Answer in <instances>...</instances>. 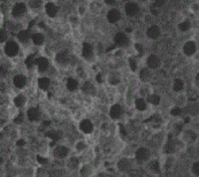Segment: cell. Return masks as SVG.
<instances>
[{
    "label": "cell",
    "mask_w": 199,
    "mask_h": 177,
    "mask_svg": "<svg viewBox=\"0 0 199 177\" xmlns=\"http://www.w3.org/2000/svg\"><path fill=\"white\" fill-rule=\"evenodd\" d=\"M82 54H83V57L85 58V59H90V58L92 57L93 47H92V45H91L90 43H84V44H83Z\"/></svg>",
    "instance_id": "obj_11"
},
{
    "label": "cell",
    "mask_w": 199,
    "mask_h": 177,
    "mask_svg": "<svg viewBox=\"0 0 199 177\" xmlns=\"http://www.w3.org/2000/svg\"><path fill=\"white\" fill-rule=\"evenodd\" d=\"M33 63H35V57L33 55H29L27 59H25V66L28 68H31L32 66H33Z\"/></svg>",
    "instance_id": "obj_31"
},
{
    "label": "cell",
    "mask_w": 199,
    "mask_h": 177,
    "mask_svg": "<svg viewBox=\"0 0 199 177\" xmlns=\"http://www.w3.org/2000/svg\"><path fill=\"white\" fill-rule=\"evenodd\" d=\"M24 101H25V98H24V96H22V94H20V96H18L16 98L14 99V103H15V105L18 107H21V106H23L24 105Z\"/></svg>",
    "instance_id": "obj_28"
},
{
    "label": "cell",
    "mask_w": 199,
    "mask_h": 177,
    "mask_svg": "<svg viewBox=\"0 0 199 177\" xmlns=\"http://www.w3.org/2000/svg\"><path fill=\"white\" fill-rule=\"evenodd\" d=\"M125 1H129V0H125Z\"/></svg>",
    "instance_id": "obj_55"
},
{
    "label": "cell",
    "mask_w": 199,
    "mask_h": 177,
    "mask_svg": "<svg viewBox=\"0 0 199 177\" xmlns=\"http://www.w3.org/2000/svg\"><path fill=\"white\" fill-rule=\"evenodd\" d=\"M18 37L21 42H23V43L27 42V40L30 38V31H29V30H22V31L18 32Z\"/></svg>",
    "instance_id": "obj_23"
},
{
    "label": "cell",
    "mask_w": 199,
    "mask_h": 177,
    "mask_svg": "<svg viewBox=\"0 0 199 177\" xmlns=\"http://www.w3.org/2000/svg\"><path fill=\"white\" fill-rule=\"evenodd\" d=\"M30 5H31V7L38 8L40 6V0H32L31 3H30Z\"/></svg>",
    "instance_id": "obj_41"
},
{
    "label": "cell",
    "mask_w": 199,
    "mask_h": 177,
    "mask_svg": "<svg viewBox=\"0 0 199 177\" xmlns=\"http://www.w3.org/2000/svg\"><path fill=\"white\" fill-rule=\"evenodd\" d=\"M151 11H152V13H153V14H154V15L158 14V11H156V6H154V5H153L152 7H151Z\"/></svg>",
    "instance_id": "obj_48"
},
{
    "label": "cell",
    "mask_w": 199,
    "mask_h": 177,
    "mask_svg": "<svg viewBox=\"0 0 199 177\" xmlns=\"http://www.w3.org/2000/svg\"><path fill=\"white\" fill-rule=\"evenodd\" d=\"M149 156H150L149 149H145V147H140L136 152V158H137L138 161H145V160L149 159Z\"/></svg>",
    "instance_id": "obj_6"
},
{
    "label": "cell",
    "mask_w": 199,
    "mask_h": 177,
    "mask_svg": "<svg viewBox=\"0 0 199 177\" xmlns=\"http://www.w3.org/2000/svg\"><path fill=\"white\" fill-rule=\"evenodd\" d=\"M150 167H151V169H152L154 173H159V170H160V167H159V162H158V161H153Z\"/></svg>",
    "instance_id": "obj_34"
},
{
    "label": "cell",
    "mask_w": 199,
    "mask_h": 177,
    "mask_svg": "<svg viewBox=\"0 0 199 177\" xmlns=\"http://www.w3.org/2000/svg\"><path fill=\"white\" fill-rule=\"evenodd\" d=\"M119 82H120V77H119V75L113 74L110 77V84H113V85L119 84Z\"/></svg>",
    "instance_id": "obj_33"
},
{
    "label": "cell",
    "mask_w": 199,
    "mask_h": 177,
    "mask_svg": "<svg viewBox=\"0 0 199 177\" xmlns=\"http://www.w3.org/2000/svg\"><path fill=\"white\" fill-rule=\"evenodd\" d=\"M136 108L138 110H145L146 109V101L142 98L136 100Z\"/></svg>",
    "instance_id": "obj_26"
},
{
    "label": "cell",
    "mask_w": 199,
    "mask_h": 177,
    "mask_svg": "<svg viewBox=\"0 0 199 177\" xmlns=\"http://www.w3.org/2000/svg\"><path fill=\"white\" fill-rule=\"evenodd\" d=\"M27 11V7H25V5L23 3H18V4L15 5L14 7H13V11H12V14L13 16L15 18H20L21 15H23Z\"/></svg>",
    "instance_id": "obj_4"
},
{
    "label": "cell",
    "mask_w": 199,
    "mask_h": 177,
    "mask_svg": "<svg viewBox=\"0 0 199 177\" xmlns=\"http://www.w3.org/2000/svg\"><path fill=\"white\" fill-rule=\"evenodd\" d=\"M1 137H3V135H1V134H0V139H1Z\"/></svg>",
    "instance_id": "obj_54"
},
{
    "label": "cell",
    "mask_w": 199,
    "mask_h": 177,
    "mask_svg": "<svg viewBox=\"0 0 199 177\" xmlns=\"http://www.w3.org/2000/svg\"><path fill=\"white\" fill-rule=\"evenodd\" d=\"M78 86V83L75 78H68L67 79V88L69 91H75Z\"/></svg>",
    "instance_id": "obj_20"
},
{
    "label": "cell",
    "mask_w": 199,
    "mask_h": 177,
    "mask_svg": "<svg viewBox=\"0 0 199 177\" xmlns=\"http://www.w3.org/2000/svg\"><path fill=\"white\" fill-rule=\"evenodd\" d=\"M6 39H7V32L3 29H0V43H4Z\"/></svg>",
    "instance_id": "obj_36"
},
{
    "label": "cell",
    "mask_w": 199,
    "mask_h": 177,
    "mask_svg": "<svg viewBox=\"0 0 199 177\" xmlns=\"http://www.w3.org/2000/svg\"><path fill=\"white\" fill-rule=\"evenodd\" d=\"M47 136L50 137L53 142H57V140H59V139L61 138V136H62V134H61L60 131H57V130H52L50 131V132H47Z\"/></svg>",
    "instance_id": "obj_22"
},
{
    "label": "cell",
    "mask_w": 199,
    "mask_h": 177,
    "mask_svg": "<svg viewBox=\"0 0 199 177\" xmlns=\"http://www.w3.org/2000/svg\"><path fill=\"white\" fill-rule=\"evenodd\" d=\"M23 121V114H20L16 119H15V123H20V122H22Z\"/></svg>",
    "instance_id": "obj_43"
},
{
    "label": "cell",
    "mask_w": 199,
    "mask_h": 177,
    "mask_svg": "<svg viewBox=\"0 0 199 177\" xmlns=\"http://www.w3.org/2000/svg\"><path fill=\"white\" fill-rule=\"evenodd\" d=\"M136 48L139 51V53H143V47L139 45V44H136Z\"/></svg>",
    "instance_id": "obj_47"
},
{
    "label": "cell",
    "mask_w": 199,
    "mask_h": 177,
    "mask_svg": "<svg viewBox=\"0 0 199 177\" xmlns=\"http://www.w3.org/2000/svg\"><path fill=\"white\" fill-rule=\"evenodd\" d=\"M115 1H116V0H105V3H106L107 5H114Z\"/></svg>",
    "instance_id": "obj_46"
},
{
    "label": "cell",
    "mask_w": 199,
    "mask_h": 177,
    "mask_svg": "<svg viewBox=\"0 0 199 177\" xmlns=\"http://www.w3.org/2000/svg\"><path fill=\"white\" fill-rule=\"evenodd\" d=\"M68 59H69V55H68L67 51H62V52H59V53L57 54V61H58V63L66 64L68 62Z\"/></svg>",
    "instance_id": "obj_15"
},
{
    "label": "cell",
    "mask_w": 199,
    "mask_h": 177,
    "mask_svg": "<svg viewBox=\"0 0 199 177\" xmlns=\"http://www.w3.org/2000/svg\"><path fill=\"white\" fill-rule=\"evenodd\" d=\"M114 43L117 46H127L129 43V38L125 32H117L116 35L114 36Z\"/></svg>",
    "instance_id": "obj_2"
},
{
    "label": "cell",
    "mask_w": 199,
    "mask_h": 177,
    "mask_svg": "<svg viewBox=\"0 0 199 177\" xmlns=\"http://www.w3.org/2000/svg\"><path fill=\"white\" fill-rule=\"evenodd\" d=\"M147 37L151 39H156L159 36H160V29L159 27H156V25H151L149 29H147Z\"/></svg>",
    "instance_id": "obj_9"
},
{
    "label": "cell",
    "mask_w": 199,
    "mask_h": 177,
    "mask_svg": "<svg viewBox=\"0 0 199 177\" xmlns=\"http://www.w3.org/2000/svg\"><path fill=\"white\" fill-rule=\"evenodd\" d=\"M197 50V47H196V44L193 42H188L185 43V45L183 46V52H184L185 55H193Z\"/></svg>",
    "instance_id": "obj_7"
},
{
    "label": "cell",
    "mask_w": 199,
    "mask_h": 177,
    "mask_svg": "<svg viewBox=\"0 0 199 177\" xmlns=\"http://www.w3.org/2000/svg\"><path fill=\"white\" fill-rule=\"evenodd\" d=\"M84 147V143H78L77 145V149H82Z\"/></svg>",
    "instance_id": "obj_50"
},
{
    "label": "cell",
    "mask_w": 199,
    "mask_h": 177,
    "mask_svg": "<svg viewBox=\"0 0 199 177\" xmlns=\"http://www.w3.org/2000/svg\"><path fill=\"white\" fill-rule=\"evenodd\" d=\"M83 92L88 93V94L94 92V88H93V85L90 82H85L84 83V85H83Z\"/></svg>",
    "instance_id": "obj_25"
},
{
    "label": "cell",
    "mask_w": 199,
    "mask_h": 177,
    "mask_svg": "<svg viewBox=\"0 0 199 177\" xmlns=\"http://www.w3.org/2000/svg\"><path fill=\"white\" fill-rule=\"evenodd\" d=\"M44 125H45V127H47V125H48V124H50V122H44Z\"/></svg>",
    "instance_id": "obj_52"
},
{
    "label": "cell",
    "mask_w": 199,
    "mask_h": 177,
    "mask_svg": "<svg viewBox=\"0 0 199 177\" xmlns=\"http://www.w3.org/2000/svg\"><path fill=\"white\" fill-rule=\"evenodd\" d=\"M196 84L199 86V74H197V76H196Z\"/></svg>",
    "instance_id": "obj_51"
},
{
    "label": "cell",
    "mask_w": 199,
    "mask_h": 177,
    "mask_svg": "<svg viewBox=\"0 0 199 177\" xmlns=\"http://www.w3.org/2000/svg\"><path fill=\"white\" fill-rule=\"evenodd\" d=\"M1 163H3V159H1V158H0V164H1Z\"/></svg>",
    "instance_id": "obj_53"
},
{
    "label": "cell",
    "mask_w": 199,
    "mask_h": 177,
    "mask_svg": "<svg viewBox=\"0 0 199 177\" xmlns=\"http://www.w3.org/2000/svg\"><path fill=\"white\" fill-rule=\"evenodd\" d=\"M32 42L35 43L36 45H42L44 43V36L42 33H39V32L33 33L32 35Z\"/></svg>",
    "instance_id": "obj_21"
},
{
    "label": "cell",
    "mask_w": 199,
    "mask_h": 177,
    "mask_svg": "<svg viewBox=\"0 0 199 177\" xmlns=\"http://www.w3.org/2000/svg\"><path fill=\"white\" fill-rule=\"evenodd\" d=\"M192 173L199 176V162H196L193 166H192Z\"/></svg>",
    "instance_id": "obj_38"
},
{
    "label": "cell",
    "mask_w": 199,
    "mask_h": 177,
    "mask_svg": "<svg viewBox=\"0 0 199 177\" xmlns=\"http://www.w3.org/2000/svg\"><path fill=\"white\" fill-rule=\"evenodd\" d=\"M39 116H40V114H39V110L37 109V108H30V109L28 110V119L31 121V122L37 121L39 119Z\"/></svg>",
    "instance_id": "obj_17"
},
{
    "label": "cell",
    "mask_w": 199,
    "mask_h": 177,
    "mask_svg": "<svg viewBox=\"0 0 199 177\" xmlns=\"http://www.w3.org/2000/svg\"><path fill=\"white\" fill-rule=\"evenodd\" d=\"M142 1H143V0H142Z\"/></svg>",
    "instance_id": "obj_56"
},
{
    "label": "cell",
    "mask_w": 199,
    "mask_h": 177,
    "mask_svg": "<svg viewBox=\"0 0 199 177\" xmlns=\"http://www.w3.org/2000/svg\"><path fill=\"white\" fill-rule=\"evenodd\" d=\"M171 113L173 116H180L182 113V109L180 107H175V108H173V109L171 110Z\"/></svg>",
    "instance_id": "obj_35"
},
{
    "label": "cell",
    "mask_w": 199,
    "mask_h": 177,
    "mask_svg": "<svg viewBox=\"0 0 199 177\" xmlns=\"http://www.w3.org/2000/svg\"><path fill=\"white\" fill-rule=\"evenodd\" d=\"M36 63L38 66V69L39 71H45L48 68L50 63H48V60H47L46 58H39L36 60Z\"/></svg>",
    "instance_id": "obj_13"
},
{
    "label": "cell",
    "mask_w": 199,
    "mask_h": 177,
    "mask_svg": "<svg viewBox=\"0 0 199 177\" xmlns=\"http://www.w3.org/2000/svg\"><path fill=\"white\" fill-rule=\"evenodd\" d=\"M38 85L42 90H47L50 86V79L47 77H42L38 79Z\"/></svg>",
    "instance_id": "obj_19"
},
{
    "label": "cell",
    "mask_w": 199,
    "mask_h": 177,
    "mask_svg": "<svg viewBox=\"0 0 199 177\" xmlns=\"http://www.w3.org/2000/svg\"><path fill=\"white\" fill-rule=\"evenodd\" d=\"M122 113H123V109H122V107L116 104V105H113L112 108H110V115L112 119H119V117L121 116Z\"/></svg>",
    "instance_id": "obj_8"
},
{
    "label": "cell",
    "mask_w": 199,
    "mask_h": 177,
    "mask_svg": "<svg viewBox=\"0 0 199 177\" xmlns=\"http://www.w3.org/2000/svg\"><path fill=\"white\" fill-rule=\"evenodd\" d=\"M13 82H14V85L16 88H23L25 85V83H27V79H25V77L23 75H16L14 77V79H13Z\"/></svg>",
    "instance_id": "obj_16"
},
{
    "label": "cell",
    "mask_w": 199,
    "mask_h": 177,
    "mask_svg": "<svg viewBox=\"0 0 199 177\" xmlns=\"http://www.w3.org/2000/svg\"><path fill=\"white\" fill-rule=\"evenodd\" d=\"M125 13L129 16H136L139 13L138 5L135 4V3H128V4L125 5Z\"/></svg>",
    "instance_id": "obj_5"
},
{
    "label": "cell",
    "mask_w": 199,
    "mask_h": 177,
    "mask_svg": "<svg viewBox=\"0 0 199 177\" xmlns=\"http://www.w3.org/2000/svg\"><path fill=\"white\" fill-rule=\"evenodd\" d=\"M129 64H130V68H131V70L135 71L137 69V63H136V61L134 59H129Z\"/></svg>",
    "instance_id": "obj_39"
},
{
    "label": "cell",
    "mask_w": 199,
    "mask_h": 177,
    "mask_svg": "<svg viewBox=\"0 0 199 177\" xmlns=\"http://www.w3.org/2000/svg\"><path fill=\"white\" fill-rule=\"evenodd\" d=\"M25 144V142L23 140V139H21V140H18V146H23Z\"/></svg>",
    "instance_id": "obj_49"
},
{
    "label": "cell",
    "mask_w": 199,
    "mask_h": 177,
    "mask_svg": "<svg viewBox=\"0 0 199 177\" xmlns=\"http://www.w3.org/2000/svg\"><path fill=\"white\" fill-rule=\"evenodd\" d=\"M5 53L7 54L8 57H15L18 53V45L13 40H9L5 45Z\"/></svg>",
    "instance_id": "obj_1"
},
{
    "label": "cell",
    "mask_w": 199,
    "mask_h": 177,
    "mask_svg": "<svg viewBox=\"0 0 199 177\" xmlns=\"http://www.w3.org/2000/svg\"><path fill=\"white\" fill-rule=\"evenodd\" d=\"M166 3V0H154V6L156 7H162Z\"/></svg>",
    "instance_id": "obj_40"
},
{
    "label": "cell",
    "mask_w": 199,
    "mask_h": 177,
    "mask_svg": "<svg viewBox=\"0 0 199 177\" xmlns=\"http://www.w3.org/2000/svg\"><path fill=\"white\" fill-rule=\"evenodd\" d=\"M147 66H149L150 68H152V69H156V68H158L160 66V59L156 57V55H154V54L150 55V57L147 58Z\"/></svg>",
    "instance_id": "obj_12"
},
{
    "label": "cell",
    "mask_w": 199,
    "mask_h": 177,
    "mask_svg": "<svg viewBox=\"0 0 199 177\" xmlns=\"http://www.w3.org/2000/svg\"><path fill=\"white\" fill-rule=\"evenodd\" d=\"M149 101L153 105H159L160 103V97L156 96V94H152V96L149 97Z\"/></svg>",
    "instance_id": "obj_30"
},
{
    "label": "cell",
    "mask_w": 199,
    "mask_h": 177,
    "mask_svg": "<svg viewBox=\"0 0 199 177\" xmlns=\"http://www.w3.org/2000/svg\"><path fill=\"white\" fill-rule=\"evenodd\" d=\"M77 161H78V160L76 159V158H73V159L69 161V162H70V163H69V166L74 167V168H75V167H77Z\"/></svg>",
    "instance_id": "obj_42"
},
{
    "label": "cell",
    "mask_w": 199,
    "mask_h": 177,
    "mask_svg": "<svg viewBox=\"0 0 199 177\" xmlns=\"http://www.w3.org/2000/svg\"><path fill=\"white\" fill-rule=\"evenodd\" d=\"M54 154H55V156L57 158H64V156L68 154V149L67 147H64V146H58L57 149H55V151H54Z\"/></svg>",
    "instance_id": "obj_18"
},
{
    "label": "cell",
    "mask_w": 199,
    "mask_h": 177,
    "mask_svg": "<svg viewBox=\"0 0 199 177\" xmlns=\"http://www.w3.org/2000/svg\"><path fill=\"white\" fill-rule=\"evenodd\" d=\"M6 75H7V69H6V67L3 66V64H0V77L3 78L5 77Z\"/></svg>",
    "instance_id": "obj_37"
},
{
    "label": "cell",
    "mask_w": 199,
    "mask_h": 177,
    "mask_svg": "<svg viewBox=\"0 0 199 177\" xmlns=\"http://www.w3.org/2000/svg\"><path fill=\"white\" fill-rule=\"evenodd\" d=\"M175 151V145L174 143L171 142V137H169V140L167 142V144L165 145V152L166 153H173Z\"/></svg>",
    "instance_id": "obj_27"
},
{
    "label": "cell",
    "mask_w": 199,
    "mask_h": 177,
    "mask_svg": "<svg viewBox=\"0 0 199 177\" xmlns=\"http://www.w3.org/2000/svg\"><path fill=\"white\" fill-rule=\"evenodd\" d=\"M79 128H81V130L83 132H85V134H91L93 130V124L92 122L90 120H83L79 124Z\"/></svg>",
    "instance_id": "obj_10"
},
{
    "label": "cell",
    "mask_w": 199,
    "mask_h": 177,
    "mask_svg": "<svg viewBox=\"0 0 199 177\" xmlns=\"http://www.w3.org/2000/svg\"><path fill=\"white\" fill-rule=\"evenodd\" d=\"M178 28H180V30H181V31H186V30H189V29H190V22H189V21H183L182 23H180Z\"/></svg>",
    "instance_id": "obj_32"
},
{
    "label": "cell",
    "mask_w": 199,
    "mask_h": 177,
    "mask_svg": "<svg viewBox=\"0 0 199 177\" xmlns=\"http://www.w3.org/2000/svg\"><path fill=\"white\" fill-rule=\"evenodd\" d=\"M120 18H121V13L120 11H117V9H110L108 13H107V20L108 22L110 23H116V22L120 21Z\"/></svg>",
    "instance_id": "obj_3"
},
{
    "label": "cell",
    "mask_w": 199,
    "mask_h": 177,
    "mask_svg": "<svg viewBox=\"0 0 199 177\" xmlns=\"http://www.w3.org/2000/svg\"><path fill=\"white\" fill-rule=\"evenodd\" d=\"M183 88H184V83H183V81H182V79H180V78L175 79L174 85H173L174 91H176V92H180V91H182V90H183Z\"/></svg>",
    "instance_id": "obj_24"
},
{
    "label": "cell",
    "mask_w": 199,
    "mask_h": 177,
    "mask_svg": "<svg viewBox=\"0 0 199 177\" xmlns=\"http://www.w3.org/2000/svg\"><path fill=\"white\" fill-rule=\"evenodd\" d=\"M45 9H46L47 15L51 16V18H54L58 13V7L55 6V4H53V3H47L46 6H45Z\"/></svg>",
    "instance_id": "obj_14"
},
{
    "label": "cell",
    "mask_w": 199,
    "mask_h": 177,
    "mask_svg": "<svg viewBox=\"0 0 199 177\" xmlns=\"http://www.w3.org/2000/svg\"><path fill=\"white\" fill-rule=\"evenodd\" d=\"M37 160H38L40 163H46L47 162V160L45 159V158H42V156H39V155L37 156Z\"/></svg>",
    "instance_id": "obj_44"
},
{
    "label": "cell",
    "mask_w": 199,
    "mask_h": 177,
    "mask_svg": "<svg viewBox=\"0 0 199 177\" xmlns=\"http://www.w3.org/2000/svg\"><path fill=\"white\" fill-rule=\"evenodd\" d=\"M96 79H97V82H98V83H101V82H103V77H101V74H98L96 76Z\"/></svg>",
    "instance_id": "obj_45"
},
{
    "label": "cell",
    "mask_w": 199,
    "mask_h": 177,
    "mask_svg": "<svg viewBox=\"0 0 199 177\" xmlns=\"http://www.w3.org/2000/svg\"><path fill=\"white\" fill-rule=\"evenodd\" d=\"M139 77H140V79L142 81H147L150 77V71L146 69V68H144V69H142L140 70V73H139Z\"/></svg>",
    "instance_id": "obj_29"
}]
</instances>
